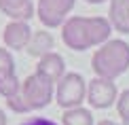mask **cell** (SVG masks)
<instances>
[{"instance_id": "6da1fadb", "label": "cell", "mask_w": 129, "mask_h": 125, "mask_svg": "<svg viewBox=\"0 0 129 125\" xmlns=\"http://www.w3.org/2000/svg\"><path fill=\"white\" fill-rule=\"evenodd\" d=\"M112 26L106 17H70L61 23V40L74 51L100 47L110 38Z\"/></svg>"}, {"instance_id": "7a4b0ae2", "label": "cell", "mask_w": 129, "mask_h": 125, "mask_svg": "<svg viewBox=\"0 0 129 125\" xmlns=\"http://www.w3.org/2000/svg\"><path fill=\"white\" fill-rule=\"evenodd\" d=\"M53 91H55V83L51 79H47L45 74L34 72L28 79H23L17 93L7 97V106L13 112H19V115L38 110V108H45L51 104Z\"/></svg>"}, {"instance_id": "3957f363", "label": "cell", "mask_w": 129, "mask_h": 125, "mask_svg": "<svg viewBox=\"0 0 129 125\" xmlns=\"http://www.w3.org/2000/svg\"><path fill=\"white\" fill-rule=\"evenodd\" d=\"M95 74L104 79H119L129 70V45L125 40H106L102 42L100 49L93 53L91 59Z\"/></svg>"}, {"instance_id": "277c9868", "label": "cell", "mask_w": 129, "mask_h": 125, "mask_svg": "<svg viewBox=\"0 0 129 125\" xmlns=\"http://www.w3.org/2000/svg\"><path fill=\"white\" fill-rule=\"evenodd\" d=\"M85 91H87L85 79L76 72H70L57 81V91H53V97L61 108H72L85 102Z\"/></svg>"}, {"instance_id": "5b68a950", "label": "cell", "mask_w": 129, "mask_h": 125, "mask_svg": "<svg viewBox=\"0 0 129 125\" xmlns=\"http://www.w3.org/2000/svg\"><path fill=\"white\" fill-rule=\"evenodd\" d=\"M76 0H38V15L40 23L45 28H57L63 23L66 15L74 9Z\"/></svg>"}, {"instance_id": "8992f818", "label": "cell", "mask_w": 129, "mask_h": 125, "mask_svg": "<svg viewBox=\"0 0 129 125\" xmlns=\"http://www.w3.org/2000/svg\"><path fill=\"white\" fill-rule=\"evenodd\" d=\"M116 85L112 83L110 79L98 77L93 79L87 85V91H85V97L93 108H110L116 102Z\"/></svg>"}, {"instance_id": "52a82bcc", "label": "cell", "mask_w": 129, "mask_h": 125, "mask_svg": "<svg viewBox=\"0 0 129 125\" xmlns=\"http://www.w3.org/2000/svg\"><path fill=\"white\" fill-rule=\"evenodd\" d=\"M30 34H32V30H30L28 21L13 19L7 28H4L2 38H4L9 49H25V45H28V40H30Z\"/></svg>"}, {"instance_id": "ba28073f", "label": "cell", "mask_w": 129, "mask_h": 125, "mask_svg": "<svg viewBox=\"0 0 129 125\" xmlns=\"http://www.w3.org/2000/svg\"><path fill=\"white\" fill-rule=\"evenodd\" d=\"M36 72L45 74L47 79H51L53 83H57V81L66 74V62H63L61 55L49 51V53H45V55H40L38 66H36Z\"/></svg>"}, {"instance_id": "9c48e42d", "label": "cell", "mask_w": 129, "mask_h": 125, "mask_svg": "<svg viewBox=\"0 0 129 125\" xmlns=\"http://www.w3.org/2000/svg\"><path fill=\"white\" fill-rule=\"evenodd\" d=\"M110 26L121 34H129V0H110Z\"/></svg>"}, {"instance_id": "30bf717a", "label": "cell", "mask_w": 129, "mask_h": 125, "mask_svg": "<svg viewBox=\"0 0 129 125\" xmlns=\"http://www.w3.org/2000/svg\"><path fill=\"white\" fill-rule=\"evenodd\" d=\"M0 11L11 19L28 21L34 15V4L32 0H0Z\"/></svg>"}, {"instance_id": "8fae6325", "label": "cell", "mask_w": 129, "mask_h": 125, "mask_svg": "<svg viewBox=\"0 0 129 125\" xmlns=\"http://www.w3.org/2000/svg\"><path fill=\"white\" fill-rule=\"evenodd\" d=\"M25 49H28L30 55L40 57V55H45V53H49L53 49V36L49 34V32H45V30L42 32H32Z\"/></svg>"}, {"instance_id": "7c38bea8", "label": "cell", "mask_w": 129, "mask_h": 125, "mask_svg": "<svg viewBox=\"0 0 129 125\" xmlns=\"http://www.w3.org/2000/svg\"><path fill=\"white\" fill-rule=\"evenodd\" d=\"M61 125H93V115L87 108L72 106L61 115Z\"/></svg>"}, {"instance_id": "4fadbf2b", "label": "cell", "mask_w": 129, "mask_h": 125, "mask_svg": "<svg viewBox=\"0 0 129 125\" xmlns=\"http://www.w3.org/2000/svg\"><path fill=\"white\" fill-rule=\"evenodd\" d=\"M17 77L15 74V59L7 49H0V83Z\"/></svg>"}, {"instance_id": "5bb4252c", "label": "cell", "mask_w": 129, "mask_h": 125, "mask_svg": "<svg viewBox=\"0 0 129 125\" xmlns=\"http://www.w3.org/2000/svg\"><path fill=\"white\" fill-rule=\"evenodd\" d=\"M116 110H119L121 119H129V89L116 95Z\"/></svg>"}, {"instance_id": "9a60e30c", "label": "cell", "mask_w": 129, "mask_h": 125, "mask_svg": "<svg viewBox=\"0 0 129 125\" xmlns=\"http://www.w3.org/2000/svg\"><path fill=\"white\" fill-rule=\"evenodd\" d=\"M21 125H57V123L51 121V119H45V117H30V119H25Z\"/></svg>"}, {"instance_id": "2e32d148", "label": "cell", "mask_w": 129, "mask_h": 125, "mask_svg": "<svg viewBox=\"0 0 129 125\" xmlns=\"http://www.w3.org/2000/svg\"><path fill=\"white\" fill-rule=\"evenodd\" d=\"M0 125H7V115H4L2 108H0Z\"/></svg>"}, {"instance_id": "e0dca14e", "label": "cell", "mask_w": 129, "mask_h": 125, "mask_svg": "<svg viewBox=\"0 0 129 125\" xmlns=\"http://www.w3.org/2000/svg\"><path fill=\"white\" fill-rule=\"evenodd\" d=\"M98 125H119V123H114V121H102V123H98Z\"/></svg>"}, {"instance_id": "ac0fdd59", "label": "cell", "mask_w": 129, "mask_h": 125, "mask_svg": "<svg viewBox=\"0 0 129 125\" xmlns=\"http://www.w3.org/2000/svg\"><path fill=\"white\" fill-rule=\"evenodd\" d=\"M89 4H100V2H106V0H87Z\"/></svg>"}, {"instance_id": "d6986e66", "label": "cell", "mask_w": 129, "mask_h": 125, "mask_svg": "<svg viewBox=\"0 0 129 125\" xmlns=\"http://www.w3.org/2000/svg\"><path fill=\"white\" fill-rule=\"evenodd\" d=\"M123 125H129V119H123Z\"/></svg>"}]
</instances>
